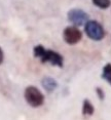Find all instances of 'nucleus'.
<instances>
[{
	"instance_id": "1a4fd4ad",
	"label": "nucleus",
	"mask_w": 111,
	"mask_h": 120,
	"mask_svg": "<svg viewBox=\"0 0 111 120\" xmlns=\"http://www.w3.org/2000/svg\"><path fill=\"white\" fill-rule=\"evenodd\" d=\"M92 2L100 9H107L111 5V0H92Z\"/></svg>"
},
{
	"instance_id": "9d476101",
	"label": "nucleus",
	"mask_w": 111,
	"mask_h": 120,
	"mask_svg": "<svg viewBox=\"0 0 111 120\" xmlns=\"http://www.w3.org/2000/svg\"><path fill=\"white\" fill-rule=\"evenodd\" d=\"M96 94H97V97H98V99L101 101V102H103V101L105 100V92L104 90L101 88V87H96Z\"/></svg>"
},
{
	"instance_id": "39448f33",
	"label": "nucleus",
	"mask_w": 111,
	"mask_h": 120,
	"mask_svg": "<svg viewBox=\"0 0 111 120\" xmlns=\"http://www.w3.org/2000/svg\"><path fill=\"white\" fill-rule=\"evenodd\" d=\"M63 39L69 45H75L82 39V32L76 26H68L63 31Z\"/></svg>"
},
{
	"instance_id": "7ed1b4c3",
	"label": "nucleus",
	"mask_w": 111,
	"mask_h": 120,
	"mask_svg": "<svg viewBox=\"0 0 111 120\" xmlns=\"http://www.w3.org/2000/svg\"><path fill=\"white\" fill-rule=\"evenodd\" d=\"M84 33L90 39L94 41H101L104 39L106 32L103 26L95 20H88L84 25Z\"/></svg>"
},
{
	"instance_id": "423d86ee",
	"label": "nucleus",
	"mask_w": 111,
	"mask_h": 120,
	"mask_svg": "<svg viewBox=\"0 0 111 120\" xmlns=\"http://www.w3.org/2000/svg\"><path fill=\"white\" fill-rule=\"evenodd\" d=\"M41 85L46 92H53L55 89L58 88V82H57L56 79H54L53 77L50 76H45L42 78L41 80Z\"/></svg>"
},
{
	"instance_id": "0eeeda50",
	"label": "nucleus",
	"mask_w": 111,
	"mask_h": 120,
	"mask_svg": "<svg viewBox=\"0 0 111 120\" xmlns=\"http://www.w3.org/2000/svg\"><path fill=\"white\" fill-rule=\"evenodd\" d=\"M81 113L84 117H91L95 113V107L91 103L88 99H84L82 103V108H81Z\"/></svg>"
},
{
	"instance_id": "20e7f679",
	"label": "nucleus",
	"mask_w": 111,
	"mask_h": 120,
	"mask_svg": "<svg viewBox=\"0 0 111 120\" xmlns=\"http://www.w3.org/2000/svg\"><path fill=\"white\" fill-rule=\"evenodd\" d=\"M67 19L73 26L81 27L84 26L86 22L90 20V15L83 9L80 8H72L67 13Z\"/></svg>"
},
{
	"instance_id": "6e6552de",
	"label": "nucleus",
	"mask_w": 111,
	"mask_h": 120,
	"mask_svg": "<svg viewBox=\"0 0 111 120\" xmlns=\"http://www.w3.org/2000/svg\"><path fill=\"white\" fill-rule=\"evenodd\" d=\"M101 77L111 86V63H108L103 67Z\"/></svg>"
},
{
	"instance_id": "9b49d317",
	"label": "nucleus",
	"mask_w": 111,
	"mask_h": 120,
	"mask_svg": "<svg viewBox=\"0 0 111 120\" xmlns=\"http://www.w3.org/2000/svg\"><path fill=\"white\" fill-rule=\"evenodd\" d=\"M3 61H4V52L2 50V48L0 47V65L3 63Z\"/></svg>"
},
{
	"instance_id": "f03ea898",
	"label": "nucleus",
	"mask_w": 111,
	"mask_h": 120,
	"mask_svg": "<svg viewBox=\"0 0 111 120\" xmlns=\"http://www.w3.org/2000/svg\"><path fill=\"white\" fill-rule=\"evenodd\" d=\"M24 99L30 107L39 108L44 104V95L36 86L29 85L24 90Z\"/></svg>"
},
{
	"instance_id": "f257e3e1",
	"label": "nucleus",
	"mask_w": 111,
	"mask_h": 120,
	"mask_svg": "<svg viewBox=\"0 0 111 120\" xmlns=\"http://www.w3.org/2000/svg\"><path fill=\"white\" fill-rule=\"evenodd\" d=\"M34 58L38 59L42 64H50L51 66L63 68L64 66V58L58 51H55L50 48H45L43 45L38 44L33 48Z\"/></svg>"
}]
</instances>
